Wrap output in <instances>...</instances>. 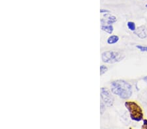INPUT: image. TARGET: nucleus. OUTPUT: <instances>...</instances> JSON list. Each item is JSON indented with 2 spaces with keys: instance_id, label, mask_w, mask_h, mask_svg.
<instances>
[{
  "instance_id": "f257e3e1",
  "label": "nucleus",
  "mask_w": 147,
  "mask_h": 129,
  "mask_svg": "<svg viewBox=\"0 0 147 129\" xmlns=\"http://www.w3.org/2000/svg\"><path fill=\"white\" fill-rule=\"evenodd\" d=\"M111 92L122 99H127L132 95V87L128 82L118 80L111 83Z\"/></svg>"
},
{
  "instance_id": "f03ea898",
  "label": "nucleus",
  "mask_w": 147,
  "mask_h": 129,
  "mask_svg": "<svg viewBox=\"0 0 147 129\" xmlns=\"http://www.w3.org/2000/svg\"><path fill=\"white\" fill-rule=\"evenodd\" d=\"M125 106L128 110L130 117L132 120L140 121L143 119V110L137 103L133 101H127L125 102Z\"/></svg>"
},
{
  "instance_id": "7ed1b4c3",
  "label": "nucleus",
  "mask_w": 147,
  "mask_h": 129,
  "mask_svg": "<svg viewBox=\"0 0 147 129\" xmlns=\"http://www.w3.org/2000/svg\"><path fill=\"white\" fill-rule=\"evenodd\" d=\"M125 55L119 51H105L101 53V59L105 63H115L124 59Z\"/></svg>"
},
{
  "instance_id": "20e7f679",
  "label": "nucleus",
  "mask_w": 147,
  "mask_h": 129,
  "mask_svg": "<svg viewBox=\"0 0 147 129\" xmlns=\"http://www.w3.org/2000/svg\"><path fill=\"white\" fill-rule=\"evenodd\" d=\"M100 91L101 101L105 104L106 106H112L115 101V98L110 90L106 88H101Z\"/></svg>"
},
{
  "instance_id": "39448f33",
  "label": "nucleus",
  "mask_w": 147,
  "mask_h": 129,
  "mask_svg": "<svg viewBox=\"0 0 147 129\" xmlns=\"http://www.w3.org/2000/svg\"><path fill=\"white\" fill-rule=\"evenodd\" d=\"M104 17H105V19L104 18H102L101 19L100 22H101V25H105V24H113V23H115L117 21V17L113 15H111L109 13H105L104 14Z\"/></svg>"
},
{
  "instance_id": "423d86ee",
  "label": "nucleus",
  "mask_w": 147,
  "mask_h": 129,
  "mask_svg": "<svg viewBox=\"0 0 147 129\" xmlns=\"http://www.w3.org/2000/svg\"><path fill=\"white\" fill-rule=\"evenodd\" d=\"M134 33L140 39H145L147 37V28L144 25H141L136 28Z\"/></svg>"
},
{
  "instance_id": "0eeeda50",
  "label": "nucleus",
  "mask_w": 147,
  "mask_h": 129,
  "mask_svg": "<svg viewBox=\"0 0 147 129\" xmlns=\"http://www.w3.org/2000/svg\"><path fill=\"white\" fill-rule=\"evenodd\" d=\"M101 29L102 31L107 33L109 34H112L114 31V27L112 25V24L111 25L105 24V25H101Z\"/></svg>"
},
{
  "instance_id": "6e6552de",
  "label": "nucleus",
  "mask_w": 147,
  "mask_h": 129,
  "mask_svg": "<svg viewBox=\"0 0 147 129\" xmlns=\"http://www.w3.org/2000/svg\"><path fill=\"white\" fill-rule=\"evenodd\" d=\"M119 41V37L117 35H111L107 39V43L109 44H113L117 43Z\"/></svg>"
},
{
  "instance_id": "1a4fd4ad",
  "label": "nucleus",
  "mask_w": 147,
  "mask_h": 129,
  "mask_svg": "<svg viewBox=\"0 0 147 129\" xmlns=\"http://www.w3.org/2000/svg\"><path fill=\"white\" fill-rule=\"evenodd\" d=\"M127 25L130 31H136V23H135L134 22H128L127 23Z\"/></svg>"
},
{
  "instance_id": "9d476101",
  "label": "nucleus",
  "mask_w": 147,
  "mask_h": 129,
  "mask_svg": "<svg viewBox=\"0 0 147 129\" xmlns=\"http://www.w3.org/2000/svg\"><path fill=\"white\" fill-rule=\"evenodd\" d=\"M107 70H108V68H107V67H106L105 65H101V66H100V75L101 76L103 75L105 73V72H107Z\"/></svg>"
},
{
  "instance_id": "9b49d317",
  "label": "nucleus",
  "mask_w": 147,
  "mask_h": 129,
  "mask_svg": "<svg viewBox=\"0 0 147 129\" xmlns=\"http://www.w3.org/2000/svg\"><path fill=\"white\" fill-rule=\"evenodd\" d=\"M100 111H101V114L103 115L104 114V112H105V110H106V106L105 104H104V103L101 101V104H100Z\"/></svg>"
},
{
  "instance_id": "f8f14e48",
  "label": "nucleus",
  "mask_w": 147,
  "mask_h": 129,
  "mask_svg": "<svg viewBox=\"0 0 147 129\" xmlns=\"http://www.w3.org/2000/svg\"><path fill=\"white\" fill-rule=\"evenodd\" d=\"M137 48H138L139 50L141 51H147V46H144L141 45H137L136 46Z\"/></svg>"
},
{
  "instance_id": "ddd939ff",
  "label": "nucleus",
  "mask_w": 147,
  "mask_h": 129,
  "mask_svg": "<svg viewBox=\"0 0 147 129\" xmlns=\"http://www.w3.org/2000/svg\"><path fill=\"white\" fill-rule=\"evenodd\" d=\"M100 13L102 14H105V13H109L110 11L109 10H107V9H101L100 10Z\"/></svg>"
},
{
  "instance_id": "4468645a",
  "label": "nucleus",
  "mask_w": 147,
  "mask_h": 129,
  "mask_svg": "<svg viewBox=\"0 0 147 129\" xmlns=\"http://www.w3.org/2000/svg\"><path fill=\"white\" fill-rule=\"evenodd\" d=\"M143 128H147V119H144V120H143Z\"/></svg>"
},
{
  "instance_id": "2eb2a0df",
  "label": "nucleus",
  "mask_w": 147,
  "mask_h": 129,
  "mask_svg": "<svg viewBox=\"0 0 147 129\" xmlns=\"http://www.w3.org/2000/svg\"><path fill=\"white\" fill-rule=\"evenodd\" d=\"M144 80L146 82V84H147V76H146V77H144Z\"/></svg>"
},
{
  "instance_id": "dca6fc26",
  "label": "nucleus",
  "mask_w": 147,
  "mask_h": 129,
  "mask_svg": "<svg viewBox=\"0 0 147 129\" xmlns=\"http://www.w3.org/2000/svg\"><path fill=\"white\" fill-rule=\"evenodd\" d=\"M145 7H146V8H147V4L146 5V6H145Z\"/></svg>"
}]
</instances>
